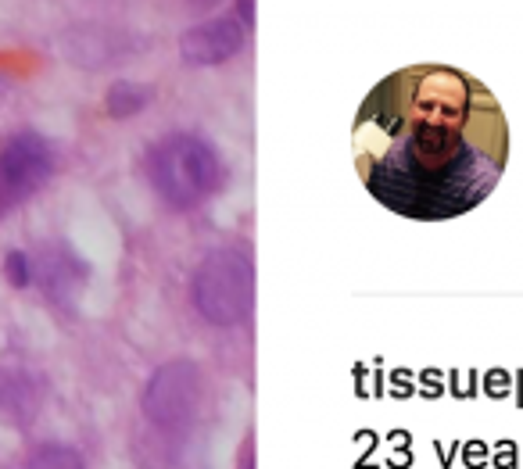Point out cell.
<instances>
[{"mask_svg":"<svg viewBox=\"0 0 523 469\" xmlns=\"http://www.w3.org/2000/svg\"><path fill=\"white\" fill-rule=\"evenodd\" d=\"M352 151L359 180L380 205L441 222L466 215L498 187L509 126L481 79L448 65H412L362 101Z\"/></svg>","mask_w":523,"mask_h":469,"instance_id":"cell-1","label":"cell"},{"mask_svg":"<svg viewBox=\"0 0 523 469\" xmlns=\"http://www.w3.org/2000/svg\"><path fill=\"white\" fill-rule=\"evenodd\" d=\"M147 180L155 194L176 212L205 205L208 197L226 183V169L208 140L194 133H172L158 140L144 158Z\"/></svg>","mask_w":523,"mask_h":469,"instance_id":"cell-2","label":"cell"},{"mask_svg":"<svg viewBox=\"0 0 523 469\" xmlns=\"http://www.w3.org/2000/svg\"><path fill=\"white\" fill-rule=\"evenodd\" d=\"M251 294H255V280L241 251H212L194 276V305L215 326L244 323L251 312Z\"/></svg>","mask_w":523,"mask_h":469,"instance_id":"cell-3","label":"cell"},{"mask_svg":"<svg viewBox=\"0 0 523 469\" xmlns=\"http://www.w3.org/2000/svg\"><path fill=\"white\" fill-rule=\"evenodd\" d=\"M51 172L54 154L47 140L36 133H18L0 147V219L15 212L18 205H26L51 180Z\"/></svg>","mask_w":523,"mask_h":469,"instance_id":"cell-4","label":"cell"},{"mask_svg":"<svg viewBox=\"0 0 523 469\" xmlns=\"http://www.w3.org/2000/svg\"><path fill=\"white\" fill-rule=\"evenodd\" d=\"M198 369L187 362H172L151 376L144 391V412L162 430H180L198 412Z\"/></svg>","mask_w":523,"mask_h":469,"instance_id":"cell-5","label":"cell"},{"mask_svg":"<svg viewBox=\"0 0 523 469\" xmlns=\"http://www.w3.org/2000/svg\"><path fill=\"white\" fill-rule=\"evenodd\" d=\"M244 47V26H241V8L226 11V15L201 22L180 40V54L190 65H223Z\"/></svg>","mask_w":523,"mask_h":469,"instance_id":"cell-6","label":"cell"},{"mask_svg":"<svg viewBox=\"0 0 523 469\" xmlns=\"http://www.w3.org/2000/svg\"><path fill=\"white\" fill-rule=\"evenodd\" d=\"M40 405L33 376L18 373V369H0V409L11 412L15 419H29Z\"/></svg>","mask_w":523,"mask_h":469,"instance_id":"cell-7","label":"cell"},{"mask_svg":"<svg viewBox=\"0 0 523 469\" xmlns=\"http://www.w3.org/2000/svg\"><path fill=\"white\" fill-rule=\"evenodd\" d=\"M151 86H140V83H115L108 90V111H112L115 119H129V115H137L140 108L151 104Z\"/></svg>","mask_w":523,"mask_h":469,"instance_id":"cell-8","label":"cell"},{"mask_svg":"<svg viewBox=\"0 0 523 469\" xmlns=\"http://www.w3.org/2000/svg\"><path fill=\"white\" fill-rule=\"evenodd\" d=\"M22 469H83V459L65 444H43L29 455Z\"/></svg>","mask_w":523,"mask_h":469,"instance_id":"cell-9","label":"cell"},{"mask_svg":"<svg viewBox=\"0 0 523 469\" xmlns=\"http://www.w3.org/2000/svg\"><path fill=\"white\" fill-rule=\"evenodd\" d=\"M4 269H8V280L11 287H29V276H33V269H29V258L22 255V251H11L8 262H4Z\"/></svg>","mask_w":523,"mask_h":469,"instance_id":"cell-10","label":"cell"}]
</instances>
